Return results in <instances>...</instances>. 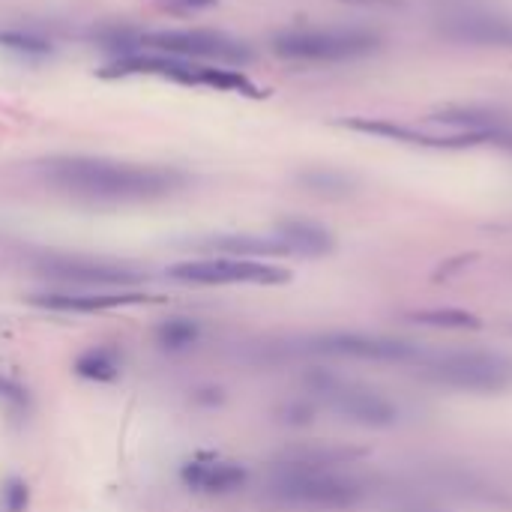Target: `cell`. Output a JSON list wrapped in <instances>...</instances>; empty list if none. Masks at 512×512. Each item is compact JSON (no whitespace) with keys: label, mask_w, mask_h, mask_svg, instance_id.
Listing matches in <instances>:
<instances>
[{"label":"cell","mask_w":512,"mask_h":512,"mask_svg":"<svg viewBox=\"0 0 512 512\" xmlns=\"http://www.w3.org/2000/svg\"><path fill=\"white\" fill-rule=\"evenodd\" d=\"M0 45L6 51L21 54V57H45V54L54 51L48 39H42V36H36L30 30H0Z\"/></svg>","instance_id":"obj_19"},{"label":"cell","mask_w":512,"mask_h":512,"mask_svg":"<svg viewBox=\"0 0 512 512\" xmlns=\"http://www.w3.org/2000/svg\"><path fill=\"white\" fill-rule=\"evenodd\" d=\"M33 273L42 279L60 282L66 288H141L150 276L141 267H132L126 261L114 258H96V255H69V252H45L30 258Z\"/></svg>","instance_id":"obj_7"},{"label":"cell","mask_w":512,"mask_h":512,"mask_svg":"<svg viewBox=\"0 0 512 512\" xmlns=\"http://www.w3.org/2000/svg\"><path fill=\"white\" fill-rule=\"evenodd\" d=\"M102 78H126V75H156V78H168L186 87H213V90H225V93H243V96H264L258 84H252L243 69H228V66H210V63H198V60H183V57H171V54H156V51H129L120 54L114 63H108L102 72Z\"/></svg>","instance_id":"obj_4"},{"label":"cell","mask_w":512,"mask_h":512,"mask_svg":"<svg viewBox=\"0 0 512 512\" xmlns=\"http://www.w3.org/2000/svg\"><path fill=\"white\" fill-rule=\"evenodd\" d=\"M159 6H168L174 12H198V9H210L219 0H156Z\"/></svg>","instance_id":"obj_23"},{"label":"cell","mask_w":512,"mask_h":512,"mask_svg":"<svg viewBox=\"0 0 512 512\" xmlns=\"http://www.w3.org/2000/svg\"><path fill=\"white\" fill-rule=\"evenodd\" d=\"M411 318L423 327L438 330H480V318L465 309H420Z\"/></svg>","instance_id":"obj_18"},{"label":"cell","mask_w":512,"mask_h":512,"mask_svg":"<svg viewBox=\"0 0 512 512\" xmlns=\"http://www.w3.org/2000/svg\"><path fill=\"white\" fill-rule=\"evenodd\" d=\"M351 3H372V6L378 3V6H393L396 0H351Z\"/></svg>","instance_id":"obj_24"},{"label":"cell","mask_w":512,"mask_h":512,"mask_svg":"<svg viewBox=\"0 0 512 512\" xmlns=\"http://www.w3.org/2000/svg\"><path fill=\"white\" fill-rule=\"evenodd\" d=\"M150 294L141 288H51V291H36L27 297L30 306L57 312V315H96L108 309H123V306H138L147 303Z\"/></svg>","instance_id":"obj_11"},{"label":"cell","mask_w":512,"mask_h":512,"mask_svg":"<svg viewBox=\"0 0 512 512\" xmlns=\"http://www.w3.org/2000/svg\"><path fill=\"white\" fill-rule=\"evenodd\" d=\"M273 234L288 249V255L324 258L336 249V237L321 222L312 219H282Z\"/></svg>","instance_id":"obj_14"},{"label":"cell","mask_w":512,"mask_h":512,"mask_svg":"<svg viewBox=\"0 0 512 512\" xmlns=\"http://www.w3.org/2000/svg\"><path fill=\"white\" fill-rule=\"evenodd\" d=\"M0 408L9 411V414H15V417L27 414L30 411V393H27V387H21L18 381L0 375Z\"/></svg>","instance_id":"obj_21"},{"label":"cell","mask_w":512,"mask_h":512,"mask_svg":"<svg viewBox=\"0 0 512 512\" xmlns=\"http://www.w3.org/2000/svg\"><path fill=\"white\" fill-rule=\"evenodd\" d=\"M180 483L198 495H234L249 483V471L228 459H192L180 468Z\"/></svg>","instance_id":"obj_12"},{"label":"cell","mask_w":512,"mask_h":512,"mask_svg":"<svg viewBox=\"0 0 512 512\" xmlns=\"http://www.w3.org/2000/svg\"><path fill=\"white\" fill-rule=\"evenodd\" d=\"M39 174L60 192L87 201H156L189 183L180 168L102 156H51L39 162Z\"/></svg>","instance_id":"obj_1"},{"label":"cell","mask_w":512,"mask_h":512,"mask_svg":"<svg viewBox=\"0 0 512 512\" xmlns=\"http://www.w3.org/2000/svg\"><path fill=\"white\" fill-rule=\"evenodd\" d=\"M72 372L93 384H111L123 375V351L117 345H90L75 357Z\"/></svg>","instance_id":"obj_16"},{"label":"cell","mask_w":512,"mask_h":512,"mask_svg":"<svg viewBox=\"0 0 512 512\" xmlns=\"http://www.w3.org/2000/svg\"><path fill=\"white\" fill-rule=\"evenodd\" d=\"M198 249L204 252H216L225 258H270V255H288V249L273 237H261V234H213L207 240L198 243Z\"/></svg>","instance_id":"obj_15"},{"label":"cell","mask_w":512,"mask_h":512,"mask_svg":"<svg viewBox=\"0 0 512 512\" xmlns=\"http://www.w3.org/2000/svg\"><path fill=\"white\" fill-rule=\"evenodd\" d=\"M441 33L456 42L512 48V18L504 15H483V12L450 15L441 21Z\"/></svg>","instance_id":"obj_13"},{"label":"cell","mask_w":512,"mask_h":512,"mask_svg":"<svg viewBox=\"0 0 512 512\" xmlns=\"http://www.w3.org/2000/svg\"><path fill=\"white\" fill-rule=\"evenodd\" d=\"M3 507L6 512H27L30 507V486L18 477H9L3 483Z\"/></svg>","instance_id":"obj_22"},{"label":"cell","mask_w":512,"mask_h":512,"mask_svg":"<svg viewBox=\"0 0 512 512\" xmlns=\"http://www.w3.org/2000/svg\"><path fill=\"white\" fill-rule=\"evenodd\" d=\"M168 276L183 285H282L291 279L285 267L249 258H198L168 267Z\"/></svg>","instance_id":"obj_10"},{"label":"cell","mask_w":512,"mask_h":512,"mask_svg":"<svg viewBox=\"0 0 512 512\" xmlns=\"http://www.w3.org/2000/svg\"><path fill=\"white\" fill-rule=\"evenodd\" d=\"M264 495L276 507L312 512L354 510L366 498V486L345 474L336 462L315 453L291 450L267 468Z\"/></svg>","instance_id":"obj_2"},{"label":"cell","mask_w":512,"mask_h":512,"mask_svg":"<svg viewBox=\"0 0 512 512\" xmlns=\"http://www.w3.org/2000/svg\"><path fill=\"white\" fill-rule=\"evenodd\" d=\"M201 339H204V324L192 315H171L159 321L153 330V342L159 345V351H168V354H186L198 348Z\"/></svg>","instance_id":"obj_17"},{"label":"cell","mask_w":512,"mask_h":512,"mask_svg":"<svg viewBox=\"0 0 512 512\" xmlns=\"http://www.w3.org/2000/svg\"><path fill=\"white\" fill-rule=\"evenodd\" d=\"M306 354L333 357V360H360V363H420L423 348L408 339L378 336V333H357V330H336V333H318L303 342Z\"/></svg>","instance_id":"obj_9"},{"label":"cell","mask_w":512,"mask_h":512,"mask_svg":"<svg viewBox=\"0 0 512 512\" xmlns=\"http://www.w3.org/2000/svg\"><path fill=\"white\" fill-rule=\"evenodd\" d=\"M402 512H438V510H429V507H405Z\"/></svg>","instance_id":"obj_25"},{"label":"cell","mask_w":512,"mask_h":512,"mask_svg":"<svg viewBox=\"0 0 512 512\" xmlns=\"http://www.w3.org/2000/svg\"><path fill=\"white\" fill-rule=\"evenodd\" d=\"M273 51L285 60L339 63L357 60L381 48V36L363 27H291L270 39Z\"/></svg>","instance_id":"obj_6"},{"label":"cell","mask_w":512,"mask_h":512,"mask_svg":"<svg viewBox=\"0 0 512 512\" xmlns=\"http://www.w3.org/2000/svg\"><path fill=\"white\" fill-rule=\"evenodd\" d=\"M309 390L318 402H324L342 420L363 426V429H390L399 423V408L378 390L345 381L336 375H312Z\"/></svg>","instance_id":"obj_8"},{"label":"cell","mask_w":512,"mask_h":512,"mask_svg":"<svg viewBox=\"0 0 512 512\" xmlns=\"http://www.w3.org/2000/svg\"><path fill=\"white\" fill-rule=\"evenodd\" d=\"M108 48H123L129 51H156V54H171L183 60H198L210 66H228V69H243L246 63L255 60V51L222 30H147V33H129V30H111L105 33Z\"/></svg>","instance_id":"obj_3"},{"label":"cell","mask_w":512,"mask_h":512,"mask_svg":"<svg viewBox=\"0 0 512 512\" xmlns=\"http://www.w3.org/2000/svg\"><path fill=\"white\" fill-rule=\"evenodd\" d=\"M417 375L435 387L459 393H504L512 387V360L492 351L423 354Z\"/></svg>","instance_id":"obj_5"},{"label":"cell","mask_w":512,"mask_h":512,"mask_svg":"<svg viewBox=\"0 0 512 512\" xmlns=\"http://www.w3.org/2000/svg\"><path fill=\"white\" fill-rule=\"evenodd\" d=\"M300 183L309 189V192H318V195H330V198H339V195H348L351 192V180L345 174H336V171H306L300 174Z\"/></svg>","instance_id":"obj_20"}]
</instances>
